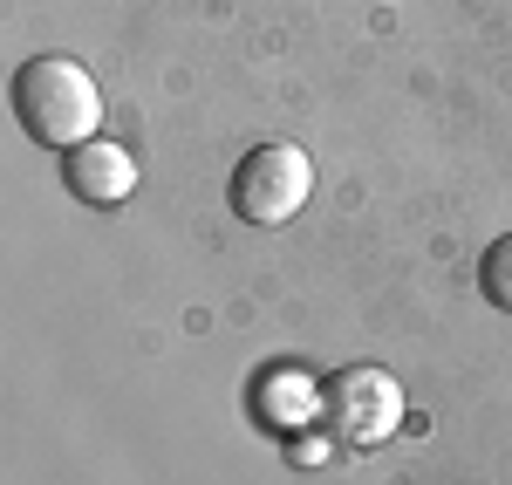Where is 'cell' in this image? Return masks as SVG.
Instances as JSON below:
<instances>
[{
    "label": "cell",
    "instance_id": "3957f363",
    "mask_svg": "<svg viewBox=\"0 0 512 485\" xmlns=\"http://www.w3.org/2000/svg\"><path fill=\"white\" fill-rule=\"evenodd\" d=\"M328 424L349 438V445H376L403 424V390L383 369H342L335 390H328Z\"/></svg>",
    "mask_w": 512,
    "mask_h": 485
},
{
    "label": "cell",
    "instance_id": "5b68a950",
    "mask_svg": "<svg viewBox=\"0 0 512 485\" xmlns=\"http://www.w3.org/2000/svg\"><path fill=\"white\" fill-rule=\"evenodd\" d=\"M253 404H260V424H267V431H301V424H308L315 410H328V404L315 397V383H308L301 369H267V376H260V397H253Z\"/></svg>",
    "mask_w": 512,
    "mask_h": 485
},
{
    "label": "cell",
    "instance_id": "277c9868",
    "mask_svg": "<svg viewBox=\"0 0 512 485\" xmlns=\"http://www.w3.org/2000/svg\"><path fill=\"white\" fill-rule=\"evenodd\" d=\"M62 185L82 205H123L137 192V158L123 144H110V137H89L76 151H62Z\"/></svg>",
    "mask_w": 512,
    "mask_h": 485
},
{
    "label": "cell",
    "instance_id": "6da1fadb",
    "mask_svg": "<svg viewBox=\"0 0 512 485\" xmlns=\"http://www.w3.org/2000/svg\"><path fill=\"white\" fill-rule=\"evenodd\" d=\"M14 117L41 151H76L103 130V89L69 55H35L14 69Z\"/></svg>",
    "mask_w": 512,
    "mask_h": 485
},
{
    "label": "cell",
    "instance_id": "7a4b0ae2",
    "mask_svg": "<svg viewBox=\"0 0 512 485\" xmlns=\"http://www.w3.org/2000/svg\"><path fill=\"white\" fill-rule=\"evenodd\" d=\"M315 192V158L301 144H253L233 164V212L246 226H287Z\"/></svg>",
    "mask_w": 512,
    "mask_h": 485
},
{
    "label": "cell",
    "instance_id": "8992f818",
    "mask_svg": "<svg viewBox=\"0 0 512 485\" xmlns=\"http://www.w3.org/2000/svg\"><path fill=\"white\" fill-rule=\"evenodd\" d=\"M478 287H485V301H499V308L512 315V233L485 246V260H478Z\"/></svg>",
    "mask_w": 512,
    "mask_h": 485
}]
</instances>
